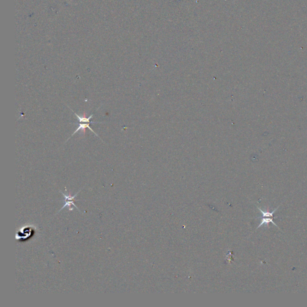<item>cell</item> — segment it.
Returning a JSON list of instances; mask_svg holds the SVG:
<instances>
[{
  "mask_svg": "<svg viewBox=\"0 0 307 307\" xmlns=\"http://www.w3.org/2000/svg\"><path fill=\"white\" fill-rule=\"evenodd\" d=\"M91 123H101V124H102V123H103V122H80L79 127L76 128V130H75V132H74V133H73L71 137H70L67 140V141H66V142H67L68 141V140H69V139H70V138H71V137H72L73 135L76 134L77 132H78V131H80V130H81V132L80 133V135H82V136H85V133H86V129H87V128H89L90 130H91V131H92V133H94L95 135H96V136H97V137H100L98 136V135L96 133V132H94V130H92L91 128L90 127V124H91ZM100 139H101V138H100Z\"/></svg>",
  "mask_w": 307,
  "mask_h": 307,
  "instance_id": "cell-1",
  "label": "cell"
},
{
  "mask_svg": "<svg viewBox=\"0 0 307 307\" xmlns=\"http://www.w3.org/2000/svg\"><path fill=\"white\" fill-rule=\"evenodd\" d=\"M79 192H77V194H76L74 196H66V195H64V193H62V192H61V193L62 194V195H64V197H65V198H66V200H65V202H66V204L64 205V206H63V207H62V208H61V209L59 211L61 210H62V209H64V208H66V207H67V206H68V207H70V206H71V205H73L76 208H77V210H79V211H80L78 209V208H77V206L75 205V203H74V202H75V199L76 198V196L79 193Z\"/></svg>",
  "mask_w": 307,
  "mask_h": 307,
  "instance_id": "cell-2",
  "label": "cell"
},
{
  "mask_svg": "<svg viewBox=\"0 0 307 307\" xmlns=\"http://www.w3.org/2000/svg\"><path fill=\"white\" fill-rule=\"evenodd\" d=\"M272 223L273 225H274L275 226H276L277 227H278V228L279 229L278 226L277 225H276V224L274 223L273 217H263L262 219V220H261V223H260V224L258 225V227H257V229H259V227H262L263 225H267V224H268V223Z\"/></svg>",
  "mask_w": 307,
  "mask_h": 307,
  "instance_id": "cell-3",
  "label": "cell"
},
{
  "mask_svg": "<svg viewBox=\"0 0 307 307\" xmlns=\"http://www.w3.org/2000/svg\"><path fill=\"white\" fill-rule=\"evenodd\" d=\"M280 206H278L277 208H275V210H274L272 212H268V211H264L263 210H261L260 208H259V207H257V208L261 212V213L262 214V217H274V214L276 212V210L279 208Z\"/></svg>",
  "mask_w": 307,
  "mask_h": 307,
  "instance_id": "cell-4",
  "label": "cell"
}]
</instances>
